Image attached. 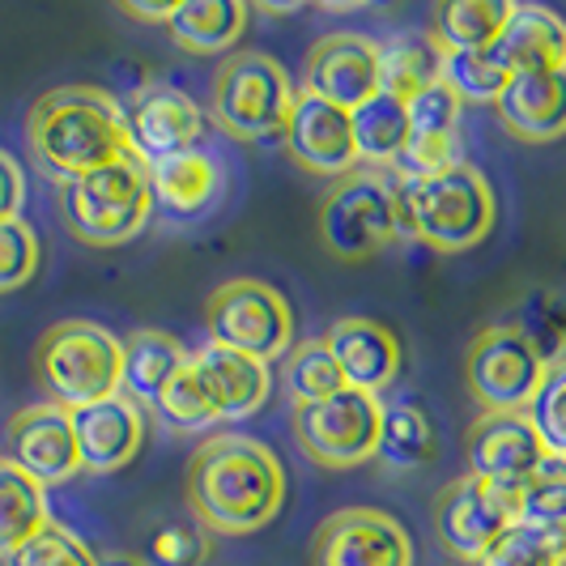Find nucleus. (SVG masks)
Instances as JSON below:
<instances>
[{
  "label": "nucleus",
  "mask_w": 566,
  "mask_h": 566,
  "mask_svg": "<svg viewBox=\"0 0 566 566\" xmlns=\"http://www.w3.org/2000/svg\"><path fill=\"white\" fill-rule=\"evenodd\" d=\"M188 503L209 533L243 537L264 528L285 503V469L252 434L205 439L188 469Z\"/></svg>",
  "instance_id": "1"
},
{
  "label": "nucleus",
  "mask_w": 566,
  "mask_h": 566,
  "mask_svg": "<svg viewBox=\"0 0 566 566\" xmlns=\"http://www.w3.org/2000/svg\"><path fill=\"white\" fill-rule=\"evenodd\" d=\"M27 142L34 163L52 179L69 184L90 170L133 158L124 103L98 85H60L48 90L27 119Z\"/></svg>",
  "instance_id": "2"
},
{
  "label": "nucleus",
  "mask_w": 566,
  "mask_h": 566,
  "mask_svg": "<svg viewBox=\"0 0 566 566\" xmlns=\"http://www.w3.org/2000/svg\"><path fill=\"white\" fill-rule=\"evenodd\" d=\"M400 234H413L434 252H469L494 230V192L485 175L455 163L434 175H397Z\"/></svg>",
  "instance_id": "3"
},
{
  "label": "nucleus",
  "mask_w": 566,
  "mask_h": 566,
  "mask_svg": "<svg viewBox=\"0 0 566 566\" xmlns=\"http://www.w3.org/2000/svg\"><path fill=\"white\" fill-rule=\"evenodd\" d=\"M34 375L60 409H85L119 397L124 379V340L90 319L52 324L34 345Z\"/></svg>",
  "instance_id": "4"
},
{
  "label": "nucleus",
  "mask_w": 566,
  "mask_h": 566,
  "mask_svg": "<svg viewBox=\"0 0 566 566\" xmlns=\"http://www.w3.org/2000/svg\"><path fill=\"white\" fill-rule=\"evenodd\" d=\"M60 213L82 243L119 248V243L137 239L154 213L149 170L133 154L112 167L90 170L82 179H69V184H60Z\"/></svg>",
  "instance_id": "5"
},
{
  "label": "nucleus",
  "mask_w": 566,
  "mask_h": 566,
  "mask_svg": "<svg viewBox=\"0 0 566 566\" xmlns=\"http://www.w3.org/2000/svg\"><path fill=\"white\" fill-rule=\"evenodd\" d=\"M294 98L290 73L264 52H234L213 77V115L234 142H282Z\"/></svg>",
  "instance_id": "6"
},
{
  "label": "nucleus",
  "mask_w": 566,
  "mask_h": 566,
  "mask_svg": "<svg viewBox=\"0 0 566 566\" xmlns=\"http://www.w3.org/2000/svg\"><path fill=\"white\" fill-rule=\"evenodd\" d=\"M205 333H209V345L248 354L255 363H277L294 345V312L282 290L255 277H239L209 294Z\"/></svg>",
  "instance_id": "7"
},
{
  "label": "nucleus",
  "mask_w": 566,
  "mask_h": 566,
  "mask_svg": "<svg viewBox=\"0 0 566 566\" xmlns=\"http://www.w3.org/2000/svg\"><path fill=\"white\" fill-rule=\"evenodd\" d=\"M400 234L397 179L379 170H349L333 179L319 205V239L337 260H367Z\"/></svg>",
  "instance_id": "8"
},
{
  "label": "nucleus",
  "mask_w": 566,
  "mask_h": 566,
  "mask_svg": "<svg viewBox=\"0 0 566 566\" xmlns=\"http://www.w3.org/2000/svg\"><path fill=\"white\" fill-rule=\"evenodd\" d=\"M549 367L515 324H490L469 340L464 384L485 413H528Z\"/></svg>",
  "instance_id": "9"
},
{
  "label": "nucleus",
  "mask_w": 566,
  "mask_h": 566,
  "mask_svg": "<svg viewBox=\"0 0 566 566\" xmlns=\"http://www.w3.org/2000/svg\"><path fill=\"white\" fill-rule=\"evenodd\" d=\"M379 422L384 400L358 388H340L312 405H294V439L324 469H354L370 460L379 452Z\"/></svg>",
  "instance_id": "10"
},
{
  "label": "nucleus",
  "mask_w": 566,
  "mask_h": 566,
  "mask_svg": "<svg viewBox=\"0 0 566 566\" xmlns=\"http://www.w3.org/2000/svg\"><path fill=\"white\" fill-rule=\"evenodd\" d=\"M520 490L482 478H455L434 503V537L455 563H478L507 528H515Z\"/></svg>",
  "instance_id": "11"
},
{
  "label": "nucleus",
  "mask_w": 566,
  "mask_h": 566,
  "mask_svg": "<svg viewBox=\"0 0 566 566\" xmlns=\"http://www.w3.org/2000/svg\"><path fill=\"white\" fill-rule=\"evenodd\" d=\"M312 566H413V541L397 515L379 507H345L312 537Z\"/></svg>",
  "instance_id": "12"
},
{
  "label": "nucleus",
  "mask_w": 566,
  "mask_h": 566,
  "mask_svg": "<svg viewBox=\"0 0 566 566\" xmlns=\"http://www.w3.org/2000/svg\"><path fill=\"white\" fill-rule=\"evenodd\" d=\"M124 128H128V145L142 158L145 167L158 158H175L200 149L205 137V115L200 107L175 85L145 82L124 98Z\"/></svg>",
  "instance_id": "13"
},
{
  "label": "nucleus",
  "mask_w": 566,
  "mask_h": 566,
  "mask_svg": "<svg viewBox=\"0 0 566 566\" xmlns=\"http://www.w3.org/2000/svg\"><path fill=\"white\" fill-rule=\"evenodd\" d=\"M469 478L520 490L549 460V448L528 413H482L469 426Z\"/></svg>",
  "instance_id": "14"
},
{
  "label": "nucleus",
  "mask_w": 566,
  "mask_h": 566,
  "mask_svg": "<svg viewBox=\"0 0 566 566\" xmlns=\"http://www.w3.org/2000/svg\"><path fill=\"white\" fill-rule=\"evenodd\" d=\"M9 455L27 478L43 485H60L82 473V455H77V434H73V413L60 409L52 400L18 409L4 430Z\"/></svg>",
  "instance_id": "15"
},
{
  "label": "nucleus",
  "mask_w": 566,
  "mask_h": 566,
  "mask_svg": "<svg viewBox=\"0 0 566 566\" xmlns=\"http://www.w3.org/2000/svg\"><path fill=\"white\" fill-rule=\"evenodd\" d=\"M303 90L345 112L370 103L379 94V43H370L354 30L324 34L307 52Z\"/></svg>",
  "instance_id": "16"
},
{
  "label": "nucleus",
  "mask_w": 566,
  "mask_h": 566,
  "mask_svg": "<svg viewBox=\"0 0 566 566\" xmlns=\"http://www.w3.org/2000/svg\"><path fill=\"white\" fill-rule=\"evenodd\" d=\"M285 154L294 158L298 170H312V175H349L358 167V149H354V124L345 107H333L315 94H298L294 98V115H290V128H285Z\"/></svg>",
  "instance_id": "17"
},
{
  "label": "nucleus",
  "mask_w": 566,
  "mask_h": 566,
  "mask_svg": "<svg viewBox=\"0 0 566 566\" xmlns=\"http://www.w3.org/2000/svg\"><path fill=\"white\" fill-rule=\"evenodd\" d=\"M73 434H77V455L82 473H119L145 443V413L142 405L124 397L98 400L73 409Z\"/></svg>",
  "instance_id": "18"
},
{
  "label": "nucleus",
  "mask_w": 566,
  "mask_h": 566,
  "mask_svg": "<svg viewBox=\"0 0 566 566\" xmlns=\"http://www.w3.org/2000/svg\"><path fill=\"white\" fill-rule=\"evenodd\" d=\"M328 354L337 358V370L345 379V388H358L379 397L400 370V340L392 328L363 319V315H345L328 328Z\"/></svg>",
  "instance_id": "19"
},
{
  "label": "nucleus",
  "mask_w": 566,
  "mask_h": 566,
  "mask_svg": "<svg viewBox=\"0 0 566 566\" xmlns=\"http://www.w3.org/2000/svg\"><path fill=\"white\" fill-rule=\"evenodd\" d=\"M188 363L197 370L200 388L209 397V409L218 413V422L252 418L273 392L269 363H255L248 354H234V349H222V345H200Z\"/></svg>",
  "instance_id": "20"
},
{
  "label": "nucleus",
  "mask_w": 566,
  "mask_h": 566,
  "mask_svg": "<svg viewBox=\"0 0 566 566\" xmlns=\"http://www.w3.org/2000/svg\"><path fill=\"white\" fill-rule=\"evenodd\" d=\"M499 119L520 142H558L566 137V64L549 73L511 77L507 94L499 98Z\"/></svg>",
  "instance_id": "21"
},
{
  "label": "nucleus",
  "mask_w": 566,
  "mask_h": 566,
  "mask_svg": "<svg viewBox=\"0 0 566 566\" xmlns=\"http://www.w3.org/2000/svg\"><path fill=\"white\" fill-rule=\"evenodd\" d=\"M494 56L507 64L511 77L549 73L566 64V22L545 4H515L507 27L494 43Z\"/></svg>",
  "instance_id": "22"
},
{
  "label": "nucleus",
  "mask_w": 566,
  "mask_h": 566,
  "mask_svg": "<svg viewBox=\"0 0 566 566\" xmlns=\"http://www.w3.org/2000/svg\"><path fill=\"white\" fill-rule=\"evenodd\" d=\"M252 9L243 0H184L170 4L167 34L188 56H227L243 39Z\"/></svg>",
  "instance_id": "23"
},
{
  "label": "nucleus",
  "mask_w": 566,
  "mask_h": 566,
  "mask_svg": "<svg viewBox=\"0 0 566 566\" xmlns=\"http://www.w3.org/2000/svg\"><path fill=\"white\" fill-rule=\"evenodd\" d=\"M188 367V349L170 333H158V328H137L124 337V379H119V392L142 405V409H154L158 397L167 392V384Z\"/></svg>",
  "instance_id": "24"
},
{
  "label": "nucleus",
  "mask_w": 566,
  "mask_h": 566,
  "mask_svg": "<svg viewBox=\"0 0 566 566\" xmlns=\"http://www.w3.org/2000/svg\"><path fill=\"white\" fill-rule=\"evenodd\" d=\"M149 197L158 209H167L175 218H192L209 200L222 192V170L205 149H188L175 158L149 163Z\"/></svg>",
  "instance_id": "25"
},
{
  "label": "nucleus",
  "mask_w": 566,
  "mask_h": 566,
  "mask_svg": "<svg viewBox=\"0 0 566 566\" xmlns=\"http://www.w3.org/2000/svg\"><path fill=\"white\" fill-rule=\"evenodd\" d=\"M511 0H443L430 9V43L439 52H485L499 43Z\"/></svg>",
  "instance_id": "26"
},
{
  "label": "nucleus",
  "mask_w": 566,
  "mask_h": 566,
  "mask_svg": "<svg viewBox=\"0 0 566 566\" xmlns=\"http://www.w3.org/2000/svg\"><path fill=\"white\" fill-rule=\"evenodd\" d=\"M48 524H52L48 490L27 478L13 460H0V558L18 554Z\"/></svg>",
  "instance_id": "27"
},
{
  "label": "nucleus",
  "mask_w": 566,
  "mask_h": 566,
  "mask_svg": "<svg viewBox=\"0 0 566 566\" xmlns=\"http://www.w3.org/2000/svg\"><path fill=\"white\" fill-rule=\"evenodd\" d=\"M349 124H354L358 163L397 167L405 145H409V112H405V103L388 98V94H375L370 103L349 112Z\"/></svg>",
  "instance_id": "28"
},
{
  "label": "nucleus",
  "mask_w": 566,
  "mask_h": 566,
  "mask_svg": "<svg viewBox=\"0 0 566 566\" xmlns=\"http://www.w3.org/2000/svg\"><path fill=\"white\" fill-rule=\"evenodd\" d=\"M434 82H439V48L430 39L405 34L397 43L379 48V94L413 103Z\"/></svg>",
  "instance_id": "29"
},
{
  "label": "nucleus",
  "mask_w": 566,
  "mask_h": 566,
  "mask_svg": "<svg viewBox=\"0 0 566 566\" xmlns=\"http://www.w3.org/2000/svg\"><path fill=\"white\" fill-rule=\"evenodd\" d=\"M379 460L388 469H422L434 455V426L418 405H384L379 422Z\"/></svg>",
  "instance_id": "30"
},
{
  "label": "nucleus",
  "mask_w": 566,
  "mask_h": 566,
  "mask_svg": "<svg viewBox=\"0 0 566 566\" xmlns=\"http://www.w3.org/2000/svg\"><path fill=\"white\" fill-rule=\"evenodd\" d=\"M439 82L448 85L460 103L499 107V98L511 85V73L507 64L494 56V48H485V52H439Z\"/></svg>",
  "instance_id": "31"
},
{
  "label": "nucleus",
  "mask_w": 566,
  "mask_h": 566,
  "mask_svg": "<svg viewBox=\"0 0 566 566\" xmlns=\"http://www.w3.org/2000/svg\"><path fill=\"white\" fill-rule=\"evenodd\" d=\"M515 524L537 528L545 537L566 533V460L549 452L528 482L520 485V507H515Z\"/></svg>",
  "instance_id": "32"
},
{
  "label": "nucleus",
  "mask_w": 566,
  "mask_h": 566,
  "mask_svg": "<svg viewBox=\"0 0 566 566\" xmlns=\"http://www.w3.org/2000/svg\"><path fill=\"white\" fill-rule=\"evenodd\" d=\"M515 328L533 340V349L545 358V367L549 370L563 367V358H566V298L558 294V290H545V285H541V290H533V294H524Z\"/></svg>",
  "instance_id": "33"
},
{
  "label": "nucleus",
  "mask_w": 566,
  "mask_h": 566,
  "mask_svg": "<svg viewBox=\"0 0 566 566\" xmlns=\"http://www.w3.org/2000/svg\"><path fill=\"white\" fill-rule=\"evenodd\" d=\"M285 384H290V397L294 405H312V400H324L345 388L337 370V358L328 354L324 340H303L294 345L290 363H285Z\"/></svg>",
  "instance_id": "34"
},
{
  "label": "nucleus",
  "mask_w": 566,
  "mask_h": 566,
  "mask_svg": "<svg viewBox=\"0 0 566 566\" xmlns=\"http://www.w3.org/2000/svg\"><path fill=\"white\" fill-rule=\"evenodd\" d=\"M4 566H98V558L90 554V545H85L73 528H64V524L52 520V524L39 528L18 554H9Z\"/></svg>",
  "instance_id": "35"
},
{
  "label": "nucleus",
  "mask_w": 566,
  "mask_h": 566,
  "mask_svg": "<svg viewBox=\"0 0 566 566\" xmlns=\"http://www.w3.org/2000/svg\"><path fill=\"white\" fill-rule=\"evenodd\" d=\"M188 358H192V354H188ZM154 409H158V413H163V422L175 426V430H205V426L218 422V413L209 409V397H205V388H200L192 363L170 379L167 392L158 397Z\"/></svg>",
  "instance_id": "36"
},
{
  "label": "nucleus",
  "mask_w": 566,
  "mask_h": 566,
  "mask_svg": "<svg viewBox=\"0 0 566 566\" xmlns=\"http://www.w3.org/2000/svg\"><path fill=\"white\" fill-rule=\"evenodd\" d=\"M473 566H566V558L558 554V545L545 537V533L515 524V528H507Z\"/></svg>",
  "instance_id": "37"
},
{
  "label": "nucleus",
  "mask_w": 566,
  "mask_h": 566,
  "mask_svg": "<svg viewBox=\"0 0 566 566\" xmlns=\"http://www.w3.org/2000/svg\"><path fill=\"white\" fill-rule=\"evenodd\" d=\"M209 558V537L200 524L170 520L145 541V563L149 566H200Z\"/></svg>",
  "instance_id": "38"
},
{
  "label": "nucleus",
  "mask_w": 566,
  "mask_h": 566,
  "mask_svg": "<svg viewBox=\"0 0 566 566\" xmlns=\"http://www.w3.org/2000/svg\"><path fill=\"white\" fill-rule=\"evenodd\" d=\"M460 98L443 82L422 90L413 103H405L409 112V137H460Z\"/></svg>",
  "instance_id": "39"
},
{
  "label": "nucleus",
  "mask_w": 566,
  "mask_h": 566,
  "mask_svg": "<svg viewBox=\"0 0 566 566\" xmlns=\"http://www.w3.org/2000/svg\"><path fill=\"white\" fill-rule=\"evenodd\" d=\"M34 273H39V239H34V230L22 218L0 222V294L22 290Z\"/></svg>",
  "instance_id": "40"
},
{
  "label": "nucleus",
  "mask_w": 566,
  "mask_h": 566,
  "mask_svg": "<svg viewBox=\"0 0 566 566\" xmlns=\"http://www.w3.org/2000/svg\"><path fill=\"white\" fill-rule=\"evenodd\" d=\"M528 418H533L537 434L545 439V448L566 460V367L549 370V379H545V388L533 400Z\"/></svg>",
  "instance_id": "41"
},
{
  "label": "nucleus",
  "mask_w": 566,
  "mask_h": 566,
  "mask_svg": "<svg viewBox=\"0 0 566 566\" xmlns=\"http://www.w3.org/2000/svg\"><path fill=\"white\" fill-rule=\"evenodd\" d=\"M22 200H27L22 167L0 149V222H13V218L22 213Z\"/></svg>",
  "instance_id": "42"
},
{
  "label": "nucleus",
  "mask_w": 566,
  "mask_h": 566,
  "mask_svg": "<svg viewBox=\"0 0 566 566\" xmlns=\"http://www.w3.org/2000/svg\"><path fill=\"white\" fill-rule=\"evenodd\" d=\"M119 13L124 18H137V22H163L167 27L170 4H133V0H119Z\"/></svg>",
  "instance_id": "43"
},
{
  "label": "nucleus",
  "mask_w": 566,
  "mask_h": 566,
  "mask_svg": "<svg viewBox=\"0 0 566 566\" xmlns=\"http://www.w3.org/2000/svg\"><path fill=\"white\" fill-rule=\"evenodd\" d=\"M98 566H149V563L137 558V554H107V558H98Z\"/></svg>",
  "instance_id": "44"
}]
</instances>
